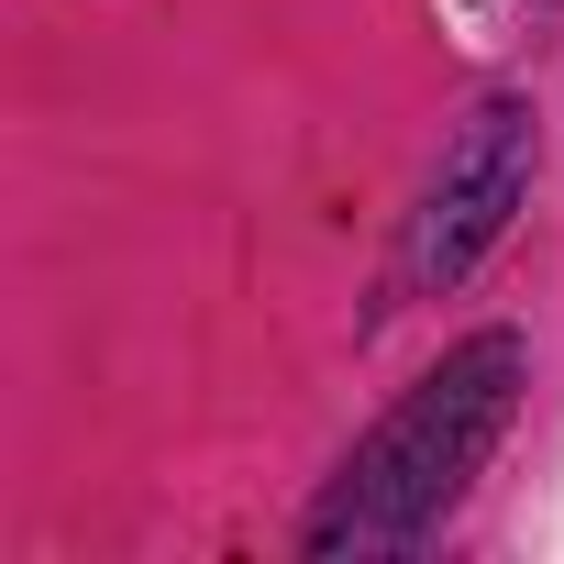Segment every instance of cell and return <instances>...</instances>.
<instances>
[{
  "label": "cell",
  "mask_w": 564,
  "mask_h": 564,
  "mask_svg": "<svg viewBox=\"0 0 564 564\" xmlns=\"http://www.w3.org/2000/svg\"><path fill=\"white\" fill-rule=\"evenodd\" d=\"M520 377H531V355H520V333H476V344H454L355 454H344V476H333V498L311 509V553H410L465 487H476V465L498 454V432H509V410H520Z\"/></svg>",
  "instance_id": "obj_1"
},
{
  "label": "cell",
  "mask_w": 564,
  "mask_h": 564,
  "mask_svg": "<svg viewBox=\"0 0 564 564\" xmlns=\"http://www.w3.org/2000/svg\"><path fill=\"white\" fill-rule=\"evenodd\" d=\"M531 166H542L531 100H476V111H465V133L443 144L432 188H421V221H410V254H399L410 289H454V276L509 232V210L531 199Z\"/></svg>",
  "instance_id": "obj_2"
}]
</instances>
